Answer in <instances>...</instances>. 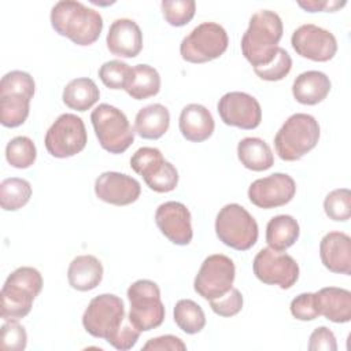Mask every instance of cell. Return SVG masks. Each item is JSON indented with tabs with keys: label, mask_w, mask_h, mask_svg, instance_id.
Listing matches in <instances>:
<instances>
[{
	"label": "cell",
	"mask_w": 351,
	"mask_h": 351,
	"mask_svg": "<svg viewBox=\"0 0 351 351\" xmlns=\"http://www.w3.org/2000/svg\"><path fill=\"white\" fill-rule=\"evenodd\" d=\"M289 308L291 314L299 321H313L319 317L315 306V296L313 292H304L293 298Z\"/></svg>",
	"instance_id": "ab89813d"
},
{
	"label": "cell",
	"mask_w": 351,
	"mask_h": 351,
	"mask_svg": "<svg viewBox=\"0 0 351 351\" xmlns=\"http://www.w3.org/2000/svg\"><path fill=\"white\" fill-rule=\"evenodd\" d=\"M32 197V185L29 181L18 177L5 178L0 184V206L5 211L22 208Z\"/></svg>",
	"instance_id": "4dcf8cb0"
},
{
	"label": "cell",
	"mask_w": 351,
	"mask_h": 351,
	"mask_svg": "<svg viewBox=\"0 0 351 351\" xmlns=\"http://www.w3.org/2000/svg\"><path fill=\"white\" fill-rule=\"evenodd\" d=\"M299 7L308 12H333L347 4V1L339 0H307V1H298Z\"/></svg>",
	"instance_id": "7bdbcfd3"
},
{
	"label": "cell",
	"mask_w": 351,
	"mask_h": 351,
	"mask_svg": "<svg viewBox=\"0 0 351 351\" xmlns=\"http://www.w3.org/2000/svg\"><path fill=\"white\" fill-rule=\"evenodd\" d=\"M284 26L280 15L270 10L255 12L241 37V52L252 67L265 66L274 58Z\"/></svg>",
	"instance_id": "7a4b0ae2"
},
{
	"label": "cell",
	"mask_w": 351,
	"mask_h": 351,
	"mask_svg": "<svg viewBox=\"0 0 351 351\" xmlns=\"http://www.w3.org/2000/svg\"><path fill=\"white\" fill-rule=\"evenodd\" d=\"M176 325L188 335L199 333L206 326V315L203 308L191 299H181L173 310Z\"/></svg>",
	"instance_id": "1f68e13d"
},
{
	"label": "cell",
	"mask_w": 351,
	"mask_h": 351,
	"mask_svg": "<svg viewBox=\"0 0 351 351\" xmlns=\"http://www.w3.org/2000/svg\"><path fill=\"white\" fill-rule=\"evenodd\" d=\"M319 315L336 324H346L351 319V292L344 288L325 287L314 293Z\"/></svg>",
	"instance_id": "603a6c76"
},
{
	"label": "cell",
	"mask_w": 351,
	"mask_h": 351,
	"mask_svg": "<svg viewBox=\"0 0 351 351\" xmlns=\"http://www.w3.org/2000/svg\"><path fill=\"white\" fill-rule=\"evenodd\" d=\"M229 44L226 30L215 22L197 25L180 44L181 58L189 63H206L219 58Z\"/></svg>",
	"instance_id": "30bf717a"
},
{
	"label": "cell",
	"mask_w": 351,
	"mask_h": 351,
	"mask_svg": "<svg viewBox=\"0 0 351 351\" xmlns=\"http://www.w3.org/2000/svg\"><path fill=\"white\" fill-rule=\"evenodd\" d=\"M319 140L318 121L304 112L292 114L274 136L277 155L285 162H293L311 151Z\"/></svg>",
	"instance_id": "277c9868"
},
{
	"label": "cell",
	"mask_w": 351,
	"mask_h": 351,
	"mask_svg": "<svg viewBox=\"0 0 351 351\" xmlns=\"http://www.w3.org/2000/svg\"><path fill=\"white\" fill-rule=\"evenodd\" d=\"M126 93L134 100H144L160 90V75L149 64H136L125 86Z\"/></svg>",
	"instance_id": "f546056e"
},
{
	"label": "cell",
	"mask_w": 351,
	"mask_h": 351,
	"mask_svg": "<svg viewBox=\"0 0 351 351\" xmlns=\"http://www.w3.org/2000/svg\"><path fill=\"white\" fill-rule=\"evenodd\" d=\"M88 141L84 121L75 114H62L45 133L44 144L49 155L64 159L80 154Z\"/></svg>",
	"instance_id": "8fae6325"
},
{
	"label": "cell",
	"mask_w": 351,
	"mask_h": 351,
	"mask_svg": "<svg viewBox=\"0 0 351 351\" xmlns=\"http://www.w3.org/2000/svg\"><path fill=\"white\" fill-rule=\"evenodd\" d=\"M300 228L298 221L287 214L273 217L266 225V243L271 250L284 252L299 239Z\"/></svg>",
	"instance_id": "83f0119b"
},
{
	"label": "cell",
	"mask_w": 351,
	"mask_h": 351,
	"mask_svg": "<svg viewBox=\"0 0 351 351\" xmlns=\"http://www.w3.org/2000/svg\"><path fill=\"white\" fill-rule=\"evenodd\" d=\"M53 30L70 38L74 44L86 47L93 44L101 30L103 18L99 11L77 0H60L51 10Z\"/></svg>",
	"instance_id": "6da1fadb"
},
{
	"label": "cell",
	"mask_w": 351,
	"mask_h": 351,
	"mask_svg": "<svg viewBox=\"0 0 351 351\" xmlns=\"http://www.w3.org/2000/svg\"><path fill=\"white\" fill-rule=\"evenodd\" d=\"M178 128L188 141L202 143L211 137L215 122L211 112L204 106L191 103L181 110Z\"/></svg>",
	"instance_id": "7402d4cb"
},
{
	"label": "cell",
	"mask_w": 351,
	"mask_h": 351,
	"mask_svg": "<svg viewBox=\"0 0 351 351\" xmlns=\"http://www.w3.org/2000/svg\"><path fill=\"white\" fill-rule=\"evenodd\" d=\"M241 165L252 171H263L273 166L274 156L269 144L259 137H245L237 144Z\"/></svg>",
	"instance_id": "4316f807"
},
{
	"label": "cell",
	"mask_w": 351,
	"mask_h": 351,
	"mask_svg": "<svg viewBox=\"0 0 351 351\" xmlns=\"http://www.w3.org/2000/svg\"><path fill=\"white\" fill-rule=\"evenodd\" d=\"M95 193L108 204L128 206L140 197L141 185L125 173L104 171L95 181Z\"/></svg>",
	"instance_id": "d6986e66"
},
{
	"label": "cell",
	"mask_w": 351,
	"mask_h": 351,
	"mask_svg": "<svg viewBox=\"0 0 351 351\" xmlns=\"http://www.w3.org/2000/svg\"><path fill=\"white\" fill-rule=\"evenodd\" d=\"M126 318L123 300L112 293H101L89 302L82 315V325L90 336L111 343Z\"/></svg>",
	"instance_id": "8992f818"
},
{
	"label": "cell",
	"mask_w": 351,
	"mask_h": 351,
	"mask_svg": "<svg viewBox=\"0 0 351 351\" xmlns=\"http://www.w3.org/2000/svg\"><path fill=\"white\" fill-rule=\"evenodd\" d=\"M330 86V80L325 73L308 70L295 78L292 84V95L300 104L314 106L326 99Z\"/></svg>",
	"instance_id": "cb8c5ba5"
},
{
	"label": "cell",
	"mask_w": 351,
	"mask_h": 351,
	"mask_svg": "<svg viewBox=\"0 0 351 351\" xmlns=\"http://www.w3.org/2000/svg\"><path fill=\"white\" fill-rule=\"evenodd\" d=\"M90 121L99 144L110 154H122L133 144L134 128L119 108L101 103L92 111Z\"/></svg>",
	"instance_id": "52a82bcc"
},
{
	"label": "cell",
	"mask_w": 351,
	"mask_h": 351,
	"mask_svg": "<svg viewBox=\"0 0 351 351\" xmlns=\"http://www.w3.org/2000/svg\"><path fill=\"white\" fill-rule=\"evenodd\" d=\"M170 126V112L159 103L145 106L138 110L134 119V132L147 140L162 137Z\"/></svg>",
	"instance_id": "484cf974"
},
{
	"label": "cell",
	"mask_w": 351,
	"mask_h": 351,
	"mask_svg": "<svg viewBox=\"0 0 351 351\" xmlns=\"http://www.w3.org/2000/svg\"><path fill=\"white\" fill-rule=\"evenodd\" d=\"M103 278V265L93 255L75 256L67 269V280L71 288L86 292L95 289Z\"/></svg>",
	"instance_id": "d4e9b609"
},
{
	"label": "cell",
	"mask_w": 351,
	"mask_h": 351,
	"mask_svg": "<svg viewBox=\"0 0 351 351\" xmlns=\"http://www.w3.org/2000/svg\"><path fill=\"white\" fill-rule=\"evenodd\" d=\"M215 233L225 245L247 251L255 245L259 234L255 218L240 204L223 206L215 218Z\"/></svg>",
	"instance_id": "ba28073f"
},
{
	"label": "cell",
	"mask_w": 351,
	"mask_h": 351,
	"mask_svg": "<svg viewBox=\"0 0 351 351\" xmlns=\"http://www.w3.org/2000/svg\"><path fill=\"white\" fill-rule=\"evenodd\" d=\"M34 90V80L26 71L14 70L3 75L0 81V122L3 126L16 128L26 121Z\"/></svg>",
	"instance_id": "5b68a950"
},
{
	"label": "cell",
	"mask_w": 351,
	"mask_h": 351,
	"mask_svg": "<svg viewBox=\"0 0 351 351\" xmlns=\"http://www.w3.org/2000/svg\"><path fill=\"white\" fill-rule=\"evenodd\" d=\"M100 97V90L93 80L88 77L71 80L63 89V103L75 111L89 110Z\"/></svg>",
	"instance_id": "f1b7e54d"
},
{
	"label": "cell",
	"mask_w": 351,
	"mask_h": 351,
	"mask_svg": "<svg viewBox=\"0 0 351 351\" xmlns=\"http://www.w3.org/2000/svg\"><path fill=\"white\" fill-rule=\"evenodd\" d=\"M292 69L291 55L281 47L277 48V52L270 63L259 67H254L255 74L265 81H280L289 74Z\"/></svg>",
	"instance_id": "8d00e7d4"
},
{
	"label": "cell",
	"mask_w": 351,
	"mask_h": 351,
	"mask_svg": "<svg viewBox=\"0 0 351 351\" xmlns=\"http://www.w3.org/2000/svg\"><path fill=\"white\" fill-rule=\"evenodd\" d=\"M218 114L223 123L244 130L259 126L262 121V108L259 101L245 92H228L218 104Z\"/></svg>",
	"instance_id": "2e32d148"
},
{
	"label": "cell",
	"mask_w": 351,
	"mask_h": 351,
	"mask_svg": "<svg viewBox=\"0 0 351 351\" xmlns=\"http://www.w3.org/2000/svg\"><path fill=\"white\" fill-rule=\"evenodd\" d=\"M37 158V149L32 138L26 136H16L11 138L5 147L7 162L16 169L30 167Z\"/></svg>",
	"instance_id": "d6a6232c"
},
{
	"label": "cell",
	"mask_w": 351,
	"mask_h": 351,
	"mask_svg": "<svg viewBox=\"0 0 351 351\" xmlns=\"http://www.w3.org/2000/svg\"><path fill=\"white\" fill-rule=\"evenodd\" d=\"M296 193V184L289 174L273 173L255 180L248 188V199L259 208H276L289 203Z\"/></svg>",
	"instance_id": "e0dca14e"
},
{
	"label": "cell",
	"mask_w": 351,
	"mask_h": 351,
	"mask_svg": "<svg viewBox=\"0 0 351 351\" xmlns=\"http://www.w3.org/2000/svg\"><path fill=\"white\" fill-rule=\"evenodd\" d=\"M191 213L180 202H165L155 211V222L165 237L177 245H186L192 241L193 230Z\"/></svg>",
	"instance_id": "ac0fdd59"
},
{
	"label": "cell",
	"mask_w": 351,
	"mask_h": 351,
	"mask_svg": "<svg viewBox=\"0 0 351 351\" xmlns=\"http://www.w3.org/2000/svg\"><path fill=\"white\" fill-rule=\"evenodd\" d=\"M236 267L233 261L223 254L207 256L193 281L195 292L206 300L225 295L233 287Z\"/></svg>",
	"instance_id": "4fadbf2b"
},
{
	"label": "cell",
	"mask_w": 351,
	"mask_h": 351,
	"mask_svg": "<svg viewBox=\"0 0 351 351\" xmlns=\"http://www.w3.org/2000/svg\"><path fill=\"white\" fill-rule=\"evenodd\" d=\"M322 265L332 273L351 274V237L344 232H329L319 243Z\"/></svg>",
	"instance_id": "44dd1931"
},
{
	"label": "cell",
	"mask_w": 351,
	"mask_h": 351,
	"mask_svg": "<svg viewBox=\"0 0 351 351\" xmlns=\"http://www.w3.org/2000/svg\"><path fill=\"white\" fill-rule=\"evenodd\" d=\"M325 214L336 221L346 222L351 217V192L348 188H339L329 192L324 200Z\"/></svg>",
	"instance_id": "836d02e7"
},
{
	"label": "cell",
	"mask_w": 351,
	"mask_h": 351,
	"mask_svg": "<svg viewBox=\"0 0 351 351\" xmlns=\"http://www.w3.org/2000/svg\"><path fill=\"white\" fill-rule=\"evenodd\" d=\"M143 350H160V351H184L186 350V346L184 344V341L173 335H165V336H158L154 339H149L144 346Z\"/></svg>",
	"instance_id": "b9f144b4"
},
{
	"label": "cell",
	"mask_w": 351,
	"mask_h": 351,
	"mask_svg": "<svg viewBox=\"0 0 351 351\" xmlns=\"http://www.w3.org/2000/svg\"><path fill=\"white\" fill-rule=\"evenodd\" d=\"M130 167L144 178L149 189L158 193H166L176 189L178 184V171L162 152L154 147H141L130 158Z\"/></svg>",
	"instance_id": "7c38bea8"
},
{
	"label": "cell",
	"mask_w": 351,
	"mask_h": 351,
	"mask_svg": "<svg viewBox=\"0 0 351 351\" xmlns=\"http://www.w3.org/2000/svg\"><path fill=\"white\" fill-rule=\"evenodd\" d=\"M252 270L255 277L267 285H278L281 289L291 288L299 278V265L288 254L262 248L254 258Z\"/></svg>",
	"instance_id": "5bb4252c"
},
{
	"label": "cell",
	"mask_w": 351,
	"mask_h": 351,
	"mask_svg": "<svg viewBox=\"0 0 351 351\" xmlns=\"http://www.w3.org/2000/svg\"><path fill=\"white\" fill-rule=\"evenodd\" d=\"M106 43L112 55L134 58L143 49V33L133 19L119 18L111 23Z\"/></svg>",
	"instance_id": "ffe728a7"
},
{
	"label": "cell",
	"mask_w": 351,
	"mask_h": 351,
	"mask_svg": "<svg viewBox=\"0 0 351 351\" xmlns=\"http://www.w3.org/2000/svg\"><path fill=\"white\" fill-rule=\"evenodd\" d=\"M133 67L122 60H108L99 69L101 82L110 89H125Z\"/></svg>",
	"instance_id": "d590c367"
},
{
	"label": "cell",
	"mask_w": 351,
	"mask_h": 351,
	"mask_svg": "<svg viewBox=\"0 0 351 351\" xmlns=\"http://www.w3.org/2000/svg\"><path fill=\"white\" fill-rule=\"evenodd\" d=\"M310 351H336V337L333 332L326 326H318L313 330L308 339Z\"/></svg>",
	"instance_id": "60d3db41"
},
{
	"label": "cell",
	"mask_w": 351,
	"mask_h": 351,
	"mask_svg": "<svg viewBox=\"0 0 351 351\" xmlns=\"http://www.w3.org/2000/svg\"><path fill=\"white\" fill-rule=\"evenodd\" d=\"M160 7L166 22L176 27L189 23L196 11L193 0H163Z\"/></svg>",
	"instance_id": "e575fe53"
},
{
	"label": "cell",
	"mask_w": 351,
	"mask_h": 351,
	"mask_svg": "<svg viewBox=\"0 0 351 351\" xmlns=\"http://www.w3.org/2000/svg\"><path fill=\"white\" fill-rule=\"evenodd\" d=\"M126 295L130 303L128 317L140 332L152 330L163 324L166 311L156 282L137 280L128 288Z\"/></svg>",
	"instance_id": "9c48e42d"
},
{
	"label": "cell",
	"mask_w": 351,
	"mask_h": 351,
	"mask_svg": "<svg viewBox=\"0 0 351 351\" xmlns=\"http://www.w3.org/2000/svg\"><path fill=\"white\" fill-rule=\"evenodd\" d=\"M291 44L298 55L314 62H328L337 52V41L333 33L314 23L299 26L292 33Z\"/></svg>",
	"instance_id": "9a60e30c"
},
{
	"label": "cell",
	"mask_w": 351,
	"mask_h": 351,
	"mask_svg": "<svg viewBox=\"0 0 351 351\" xmlns=\"http://www.w3.org/2000/svg\"><path fill=\"white\" fill-rule=\"evenodd\" d=\"M211 310L219 317H233L243 308V295L237 288H230L221 298L208 300Z\"/></svg>",
	"instance_id": "f35d334b"
},
{
	"label": "cell",
	"mask_w": 351,
	"mask_h": 351,
	"mask_svg": "<svg viewBox=\"0 0 351 351\" xmlns=\"http://www.w3.org/2000/svg\"><path fill=\"white\" fill-rule=\"evenodd\" d=\"M43 289L41 273L30 266L15 269L5 280L0 292V315L4 321L26 317L33 300Z\"/></svg>",
	"instance_id": "3957f363"
},
{
	"label": "cell",
	"mask_w": 351,
	"mask_h": 351,
	"mask_svg": "<svg viewBox=\"0 0 351 351\" xmlns=\"http://www.w3.org/2000/svg\"><path fill=\"white\" fill-rule=\"evenodd\" d=\"M27 344V333L18 319L5 321L0 329V348L4 351H22Z\"/></svg>",
	"instance_id": "74e56055"
}]
</instances>
